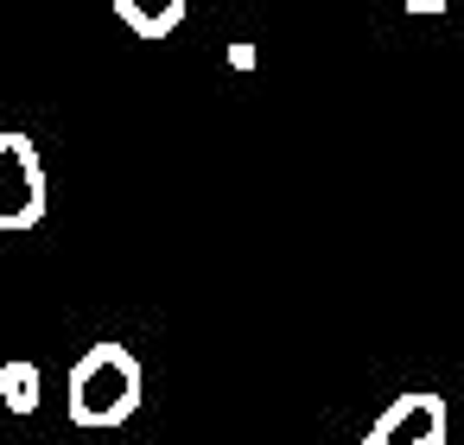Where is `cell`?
Listing matches in <instances>:
<instances>
[{
	"instance_id": "52a82bcc",
	"label": "cell",
	"mask_w": 464,
	"mask_h": 445,
	"mask_svg": "<svg viewBox=\"0 0 464 445\" xmlns=\"http://www.w3.org/2000/svg\"><path fill=\"white\" fill-rule=\"evenodd\" d=\"M0 413H7V394H0Z\"/></svg>"
},
{
	"instance_id": "8992f818",
	"label": "cell",
	"mask_w": 464,
	"mask_h": 445,
	"mask_svg": "<svg viewBox=\"0 0 464 445\" xmlns=\"http://www.w3.org/2000/svg\"><path fill=\"white\" fill-rule=\"evenodd\" d=\"M229 71H255V45H229Z\"/></svg>"
},
{
	"instance_id": "277c9868",
	"label": "cell",
	"mask_w": 464,
	"mask_h": 445,
	"mask_svg": "<svg viewBox=\"0 0 464 445\" xmlns=\"http://www.w3.org/2000/svg\"><path fill=\"white\" fill-rule=\"evenodd\" d=\"M115 20L140 39H166L185 26V0H115Z\"/></svg>"
},
{
	"instance_id": "5b68a950",
	"label": "cell",
	"mask_w": 464,
	"mask_h": 445,
	"mask_svg": "<svg viewBox=\"0 0 464 445\" xmlns=\"http://www.w3.org/2000/svg\"><path fill=\"white\" fill-rule=\"evenodd\" d=\"M0 394H7V413H33L39 407V369L33 363H0Z\"/></svg>"
},
{
	"instance_id": "3957f363",
	"label": "cell",
	"mask_w": 464,
	"mask_h": 445,
	"mask_svg": "<svg viewBox=\"0 0 464 445\" xmlns=\"http://www.w3.org/2000/svg\"><path fill=\"white\" fill-rule=\"evenodd\" d=\"M362 445H445V401L413 388L394 407H382V420L369 426Z\"/></svg>"
},
{
	"instance_id": "7a4b0ae2",
	"label": "cell",
	"mask_w": 464,
	"mask_h": 445,
	"mask_svg": "<svg viewBox=\"0 0 464 445\" xmlns=\"http://www.w3.org/2000/svg\"><path fill=\"white\" fill-rule=\"evenodd\" d=\"M45 217V166L26 134H0V229H33Z\"/></svg>"
},
{
	"instance_id": "6da1fadb",
	"label": "cell",
	"mask_w": 464,
	"mask_h": 445,
	"mask_svg": "<svg viewBox=\"0 0 464 445\" xmlns=\"http://www.w3.org/2000/svg\"><path fill=\"white\" fill-rule=\"evenodd\" d=\"M64 407L77 426H121L140 407V356L128 343H90L71 363Z\"/></svg>"
}]
</instances>
